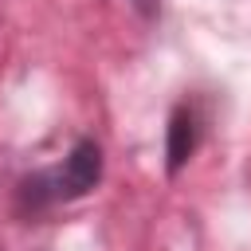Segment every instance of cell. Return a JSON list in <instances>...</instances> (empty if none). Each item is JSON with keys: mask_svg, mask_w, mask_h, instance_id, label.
<instances>
[{"mask_svg": "<svg viewBox=\"0 0 251 251\" xmlns=\"http://www.w3.org/2000/svg\"><path fill=\"white\" fill-rule=\"evenodd\" d=\"M98 180H102V149H98L94 137H78L59 165L39 169V173L20 180L16 208L24 216H43V212H51L59 204H71V200L94 192Z\"/></svg>", "mask_w": 251, "mask_h": 251, "instance_id": "6da1fadb", "label": "cell"}, {"mask_svg": "<svg viewBox=\"0 0 251 251\" xmlns=\"http://www.w3.org/2000/svg\"><path fill=\"white\" fill-rule=\"evenodd\" d=\"M200 137H204V114L196 102H180L173 114H169V126H165V169L169 173H180L192 153L200 149Z\"/></svg>", "mask_w": 251, "mask_h": 251, "instance_id": "7a4b0ae2", "label": "cell"}, {"mask_svg": "<svg viewBox=\"0 0 251 251\" xmlns=\"http://www.w3.org/2000/svg\"><path fill=\"white\" fill-rule=\"evenodd\" d=\"M129 4H133L137 12H145V16H153V12H157V0H129Z\"/></svg>", "mask_w": 251, "mask_h": 251, "instance_id": "3957f363", "label": "cell"}]
</instances>
